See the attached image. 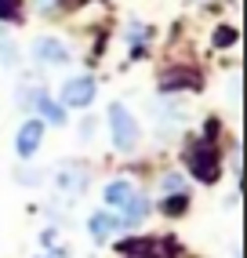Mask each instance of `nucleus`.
Returning <instances> with one entry per match:
<instances>
[{
    "mask_svg": "<svg viewBox=\"0 0 247 258\" xmlns=\"http://www.w3.org/2000/svg\"><path fill=\"white\" fill-rule=\"evenodd\" d=\"M186 164H189V171H193L200 182H215V178H218V149L211 146L207 139L193 142V146L186 149Z\"/></svg>",
    "mask_w": 247,
    "mask_h": 258,
    "instance_id": "f257e3e1",
    "label": "nucleus"
},
{
    "mask_svg": "<svg viewBox=\"0 0 247 258\" xmlns=\"http://www.w3.org/2000/svg\"><path fill=\"white\" fill-rule=\"evenodd\" d=\"M109 124H113V139L120 149H131L138 142V124L131 120V113L124 109V106H113L109 109Z\"/></svg>",
    "mask_w": 247,
    "mask_h": 258,
    "instance_id": "f03ea898",
    "label": "nucleus"
},
{
    "mask_svg": "<svg viewBox=\"0 0 247 258\" xmlns=\"http://www.w3.org/2000/svg\"><path fill=\"white\" fill-rule=\"evenodd\" d=\"M91 98H95V80L91 77H77V80H69L62 88V102H66V106H73V109L87 106Z\"/></svg>",
    "mask_w": 247,
    "mask_h": 258,
    "instance_id": "7ed1b4c3",
    "label": "nucleus"
},
{
    "mask_svg": "<svg viewBox=\"0 0 247 258\" xmlns=\"http://www.w3.org/2000/svg\"><path fill=\"white\" fill-rule=\"evenodd\" d=\"M40 139H44V124H40V120H26L22 131H19V142H15V149H19L22 157H33V153H37V146H40Z\"/></svg>",
    "mask_w": 247,
    "mask_h": 258,
    "instance_id": "20e7f679",
    "label": "nucleus"
},
{
    "mask_svg": "<svg viewBox=\"0 0 247 258\" xmlns=\"http://www.w3.org/2000/svg\"><path fill=\"white\" fill-rule=\"evenodd\" d=\"M33 55H37L40 62H66L69 58V51L62 47V40H55V37H44V40H37V44H33Z\"/></svg>",
    "mask_w": 247,
    "mask_h": 258,
    "instance_id": "39448f33",
    "label": "nucleus"
},
{
    "mask_svg": "<svg viewBox=\"0 0 247 258\" xmlns=\"http://www.w3.org/2000/svg\"><path fill=\"white\" fill-rule=\"evenodd\" d=\"M131 258H171L164 244H156V240H138V244H124Z\"/></svg>",
    "mask_w": 247,
    "mask_h": 258,
    "instance_id": "423d86ee",
    "label": "nucleus"
},
{
    "mask_svg": "<svg viewBox=\"0 0 247 258\" xmlns=\"http://www.w3.org/2000/svg\"><path fill=\"white\" fill-rule=\"evenodd\" d=\"M160 88H164V91H171V88H197V73H189V70L164 73V77H160Z\"/></svg>",
    "mask_w": 247,
    "mask_h": 258,
    "instance_id": "0eeeda50",
    "label": "nucleus"
},
{
    "mask_svg": "<svg viewBox=\"0 0 247 258\" xmlns=\"http://www.w3.org/2000/svg\"><path fill=\"white\" fill-rule=\"evenodd\" d=\"M116 226H120V222H116L113 215H102V211H98V215H91V236H95V240L113 236V233H116Z\"/></svg>",
    "mask_w": 247,
    "mask_h": 258,
    "instance_id": "6e6552de",
    "label": "nucleus"
},
{
    "mask_svg": "<svg viewBox=\"0 0 247 258\" xmlns=\"http://www.w3.org/2000/svg\"><path fill=\"white\" fill-rule=\"evenodd\" d=\"M120 208H124V226H135V222L146 218V200L142 197H131L128 204H120Z\"/></svg>",
    "mask_w": 247,
    "mask_h": 258,
    "instance_id": "1a4fd4ad",
    "label": "nucleus"
},
{
    "mask_svg": "<svg viewBox=\"0 0 247 258\" xmlns=\"http://www.w3.org/2000/svg\"><path fill=\"white\" fill-rule=\"evenodd\" d=\"M131 197H135L131 182H113L109 189H105V200H109V204H128Z\"/></svg>",
    "mask_w": 247,
    "mask_h": 258,
    "instance_id": "9d476101",
    "label": "nucleus"
},
{
    "mask_svg": "<svg viewBox=\"0 0 247 258\" xmlns=\"http://www.w3.org/2000/svg\"><path fill=\"white\" fill-rule=\"evenodd\" d=\"M37 106H40V113H44V116L51 120V124H62V109L55 106V102H47V98L40 95V98H37Z\"/></svg>",
    "mask_w": 247,
    "mask_h": 258,
    "instance_id": "9b49d317",
    "label": "nucleus"
},
{
    "mask_svg": "<svg viewBox=\"0 0 247 258\" xmlns=\"http://www.w3.org/2000/svg\"><path fill=\"white\" fill-rule=\"evenodd\" d=\"M164 211H167V215H182V211H186V197H174V200H167V204H164Z\"/></svg>",
    "mask_w": 247,
    "mask_h": 258,
    "instance_id": "f8f14e48",
    "label": "nucleus"
},
{
    "mask_svg": "<svg viewBox=\"0 0 247 258\" xmlns=\"http://www.w3.org/2000/svg\"><path fill=\"white\" fill-rule=\"evenodd\" d=\"M19 11V0H0V19H11Z\"/></svg>",
    "mask_w": 247,
    "mask_h": 258,
    "instance_id": "ddd939ff",
    "label": "nucleus"
},
{
    "mask_svg": "<svg viewBox=\"0 0 247 258\" xmlns=\"http://www.w3.org/2000/svg\"><path fill=\"white\" fill-rule=\"evenodd\" d=\"M233 40H236L233 29H218V33H215V44H233Z\"/></svg>",
    "mask_w": 247,
    "mask_h": 258,
    "instance_id": "4468645a",
    "label": "nucleus"
},
{
    "mask_svg": "<svg viewBox=\"0 0 247 258\" xmlns=\"http://www.w3.org/2000/svg\"><path fill=\"white\" fill-rule=\"evenodd\" d=\"M164 189H171V193H174V189H182V178L178 175H167L164 178Z\"/></svg>",
    "mask_w": 247,
    "mask_h": 258,
    "instance_id": "2eb2a0df",
    "label": "nucleus"
},
{
    "mask_svg": "<svg viewBox=\"0 0 247 258\" xmlns=\"http://www.w3.org/2000/svg\"><path fill=\"white\" fill-rule=\"evenodd\" d=\"M62 8H80V4H87V0H58Z\"/></svg>",
    "mask_w": 247,
    "mask_h": 258,
    "instance_id": "dca6fc26",
    "label": "nucleus"
},
{
    "mask_svg": "<svg viewBox=\"0 0 247 258\" xmlns=\"http://www.w3.org/2000/svg\"><path fill=\"white\" fill-rule=\"evenodd\" d=\"M40 258H62V251H51V254H40Z\"/></svg>",
    "mask_w": 247,
    "mask_h": 258,
    "instance_id": "f3484780",
    "label": "nucleus"
}]
</instances>
